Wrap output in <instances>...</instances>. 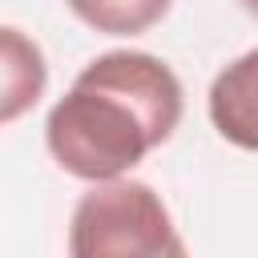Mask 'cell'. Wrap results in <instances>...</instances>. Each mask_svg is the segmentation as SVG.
I'll return each mask as SVG.
<instances>
[{"label": "cell", "instance_id": "6da1fadb", "mask_svg": "<svg viewBox=\"0 0 258 258\" xmlns=\"http://www.w3.org/2000/svg\"><path fill=\"white\" fill-rule=\"evenodd\" d=\"M185 93L177 73L137 48L93 56L73 89L44 117L52 161L81 181L125 177L181 125Z\"/></svg>", "mask_w": 258, "mask_h": 258}, {"label": "cell", "instance_id": "7a4b0ae2", "mask_svg": "<svg viewBox=\"0 0 258 258\" xmlns=\"http://www.w3.org/2000/svg\"><path fill=\"white\" fill-rule=\"evenodd\" d=\"M73 258H181L185 242L161 194L137 177L89 181L69 218Z\"/></svg>", "mask_w": 258, "mask_h": 258}, {"label": "cell", "instance_id": "3957f363", "mask_svg": "<svg viewBox=\"0 0 258 258\" xmlns=\"http://www.w3.org/2000/svg\"><path fill=\"white\" fill-rule=\"evenodd\" d=\"M206 113L222 141L258 153V48L234 56L210 81Z\"/></svg>", "mask_w": 258, "mask_h": 258}, {"label": "cell", "instance_id": "277c9868", "mask_svg": "<svg viewBox=\"0 0 258 258\" xmlns=\"http://www.w3.org/2000/svg\"><path fill=\"white\" fill-rule=\"evenodd\" d=\"M44 85H48V69L36 40H28L12 24L0 28V121L12 125L24 109H32Z\"/></svg>", "mask_w": 258, "mask_h": 258}, {"label": "cell", "instance_id": "5b68a950", "mask_svg": "<svg viewBox=\"0 0 258 258\" xmlns=\"http://www.w3.org/2000/svg\"><path fill=\"white\" fill-rule=\"evenodd\" d=\"M69 12L101 36H141L165 20L173 0H64Z\"/></svg>", "mask_w": 258, "mask_h": 258}, {"label": "cell", "instance_id": "8992f818", "mask_svg": "<svg viewBox=\"0 0 258 258\" xmlns=\"http://www.w3.org/2000/svg\"><path fill=\"white\" fill-rule=\"evenodd\" d=\"M238 4H242V8H246V12L254 16V20H258V0H238Z\"/></svg>", "mask_w": 258, "mask_h": 258}]
</instances>
